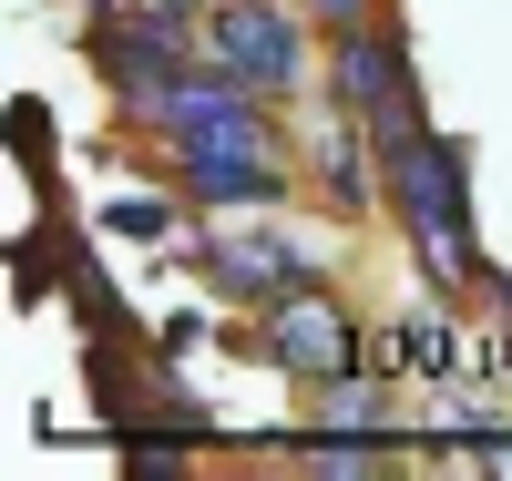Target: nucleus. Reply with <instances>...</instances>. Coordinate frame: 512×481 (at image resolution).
<instances>
[{"mask_svg":"<svg viewBox=\"0 0 512 481\" xmlns=\"http://www.w3.org/2000/svg\"><path fill=\"white\" fill-rule=\"evenodd\" d=\"M185 185H195L205 205H277L287 174H277L267 154H185Z\"/></svg>","mask_w":512,"mask_h":481,"instance_id":"423d86ee","label":"nucleus"},{"mask_svg":"<svg viewBox=\"0 0 512 481\" xmlns=\"http://www.w3.org/2000/svg\"><path fill=\"white\" fill-rule=\"evenodd\" d=\"M400 359H410L420 379H451V328H441V318H410V328H400Z\"/></svg>","mask_w":512,"mask_h":481,"instance_id":"9d476101","label":"nucleus"},{"mask_svg":"<svg viewBox=\"0 0 512 481\" xmlns=\"http://www.w3.org/2000/svg\"><path fill=\"white\" fill-rule=\"evenodd\" d=\"M308 11H318V21H359L369 0H308Z\"/></svg>","mask_w":512,"mask_h":481,"instance_id":"f8f14e48","label":"nucleus"},{"mask_svg":"<svg viewBox=\"0 0 512 481\" xmlns=\"http://www.w3.org/2000/svg\"><path fill=\"white\" fill-rule=\"evenodd\" d=\"M205 62L236 72L246 93H287V82L308 72V52H297V21L267 11V0H216V21H205Z\"/></svg>","mask_w":512,"mask_h":481,"instance_id":"f03ea898","label":"nucleus"},{"mask_svg":"<svg viewBox=\"0 0 512 481\" xmlns=\"http://www.w3.org/2000/svg\"><path fill=\"white\" fill-rule=\"evenodd\" d=\"M400 93H410V52H400V31H379V21H338V103L369 123L379 103H400Z\"/></svg>","mask_w":512,"mask_h":481,"instance_id":"20e7f679","label":"nucleus"},{"mask_svg":"<svg viewBox=\"0 0 512 481\" xmlns=\"http://www.w3.org/2000/svg\"><path fill=\"white\" fill-rule=\"evenodd\" d=\"M308 154H318V174H328L338 215H369V164H359V123H349V113H338V123H318V134H308Z\"/></svg>","mask_w":512,"mask_h":481,"instance_id":"0eeeda50","label":"nucleus"},{"mask_svg":"<svg viewBox=\"0 0 512 481\" xmlns=\"http://www.w3.org/2000/svg\"><path fill=\"white\" fill-rule=\"evenodd\" d=\"M379 174H390V205H400L431 287H472L482 267H472V246H461V226H472V164H461V144L431 134V123H410L400 144H379Z\"/></svg>","mask_w":512,"mask_h":481,"instance_id":"f257e3e1","label":"nucleus"},{"mask_svg":"<svg viewBox=\"0 0 512 481\" xmlns=\"http://www.w3.org/2000/svg\"><path fill=\"white\" fill-rule=\"evenodd\" d=\"M308 471H328V481H379V471H400V451L359 441V430H318V441H308Z\"/></svg>","mask_w":512,"mask_h":481,"instance_id":"6e6552de","label":"nucleus"},{"mask_svg":"<svg viewBox=\"0 0 512 481\" xmlns=\"http://www.w3.org/2000/svg\"><path fill=\"white\" fill-rule=\"evenodd\" d=\"M318 420L328 430H379V420H390V389H379V379H318Z\"/></svg>","mask_w":512,"mask_h":481,"instance_id":"1a4fd4ad","label":"nucleus"},{"mask_svg":"<svg viewBox=\"0 0 512 481\" xmlns=\"http://www.w3.org/2000/svg\"><path fill=\"white\" fill-rule=\"evenodd\" d=\"M205 267L226 277V297H256V308H277V297L318 287L308 267H297V246H277V236H216V256H205Z\"/></svg>","mask_w":512,"mask_h":481,"instance_id":"39448f33","label":"nucleus"},{"mask_svg":"<svg viewBox=\"0 0 512 481\" xmlns=\"http://www.w3.org/2000/svg\"><path fill=\"white\" fill-rule=\"evenodd\" d=\"M103 226H113V236H154V246H164V236H175V205H154V195H123V205L103 215Z\"/></svg>","mask_w":512,"mask_h":481,"instance_id":"9b49d317","label":"nucleus"},{"mask_svg":"<svg viewBox=\"0 0 512 481\" xmlns=\"http://www.w3.org/2000/svg\"><path fill=\"white\" fill-rule=\"evenodd\" d=\"M267 359L287 379H349L359 369V328H349V308L328 287H297V297L267 308Z\"/></svg>","mask_w":512,"mask_h":481,"instance_id":"7ed1b4c3","label":"nucleus"}]
</instances>
